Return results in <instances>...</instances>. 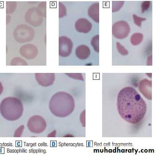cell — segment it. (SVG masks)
I'll return each mask as SVG.
<instances>
[{
  "label": "cell",
  "instance_id": "e0dca14e",
  "mask_svg": "<svg viewBox=\"0 0 157 156\" xmlns=\"http://www.w3.org/2000/svg\"><path fill=\"white\" fill-rule=\"evenodd\" d=\"M99 35H96L92 38L91 42V45L93 46L94 50L97 53H99Z\"/></svg>",
  "mask_w": 157,
  "mask_h": 156
},
{
  "label": "cell",
  "instance_id": "5bb4252c",
  "mask_svg": "<svg viewBox=\"0 0 157 156\" xmlns=\"http://www.w3.org/2000/svg\"><path fill=\"white\" fill-rule=\"evenodd\" d=\"M99 4L95 3L91 5L88 11V14L94 21L99 22Z\"/></svg>",
  "mask_w": 157,
  "mask_h": 156
},
{
  "label": "cell",
  "instance_id": "277c9868",
  "mask_svg": "<svg viewBox=\"0 0 157 156\" xmlns=\"http://www.w3.org/2000/svg\"><path fill=\"white\" fill-rule=\"evenodd\" d=\"M34 36V30L28 25H18L14 32V37L17 42L23 43L31 41Z\"/></svg>",
  "mask_w": 157,
  "mask_h": 156
},
{
  "label": "cell",
  "instance_id": "9c48e42d",
  "mask_svg": "<svg viewBox=\"0 0 157 156\" xmlns=\"http://www.w3.org/2000/svg\"><path fill=\"white\" fill-rule=\"evenodd\" d=\"M36 81L38 84L43 87H48L52 85L55 80V73H35Z\"/></svg>",
  "mask_w": 157,
  "mask_h": 156
},
{
  "label": "cell",
  "instance_id": "8fae6325",
  "mask_svg": "<svg viewBox=\"0 0 157 156\" xmlns=\"http://www.w3.org/2000/svg\"><path fill=\"white\" fill-rule=\"evenodd\" d=\"M75 28L78 32L87 33L92 29V25L87 19L81 18L76 21Z\"/></svg>",
  "mask_w": 157,
  "mask_h": 156
},
{
  "label": "cell",
  "instance_id": "4316f807",
  "mask_svg": "<svg viewBox=\"0 0 157 156\" xmlns=\"http://www.w3.org/2000/svg\"><path fill=\"white\" fill-rule=\"evenodd\" d=\"M85 111H83V113L81 114V116H80V120H81L83 126H85Z\"/></svg>",
  "mask_w": 157,
  "mask_h": 156
},
{
  "label": "cell",
  "instance_id": "4fadbf2b",
  "mask_svg": "<svg viewBox=\"0 0 157 156\" xmlns=\"http://www.w3.org/2000/svg\"><path fill=\"white\" fill-rule=\"evenodd\" d=\"M75 54L78 59L85 60L87 59L90 55V50L87 46L82 45L76 48Z\"/></svg>",
  "mask_w": 157,
  "mask_h": 156
},
{
  "label": "cell",
  "instance_id": "9a60e30c",
  "mask_svg": "<svg viewBox=\"0 0 157 156\" xmlns=\"http://www.w3.org/2000/svg\"><path fill=\"white\" fill-rule=\"evenodd\" d=\"M143 35L142 33H135L131 37V43L133 45H138L140 43L142 42L143 40Z\"/></svg>",
  "mask_w": 157,
  "mask_h": 156
},
{
  "label": "cell",
  "instance_id": "5b68a950",
  "mask_svg": "<svg viewBox=\"0 0 157 156\" xmlns=\"http://www.w3.org/2000/svg\"><path fill=\"white\" fill-rule=\"evenodd\" d=\"M27 126L32 133L39 134L44 131L47 127V123L42 116L35 115L29 119Z\"/></svg>",
  "mask_w": 157,
  "mask_h": 156
},
{
  "label": "cell",
  "instance_id": "8992f818",
  "mask_svg": "<svg viewBox=\"0 0 157 156\" xmlns=\"http://www.w3.org/2000/svg\"><path fill=\"white\" fill-rule=\"evenodd\" d=\"M112 29V32L114 37L119 39L126 38L130 31L129 24L124 21H120L114 23Z\"/></svg>",
  "mask_w": 157,
  "mask_h": 156
},
{
  "label": "cell",
  "instance_id": "ac0fdd59",
  "mask_svg": "<svg viewBox=\"0 0 157 156\" xmlns=\"http://www.w3.org/2000/svg\"><path fill=\"white\" fill-rule=\"evenodd\" d=\"M11 64L12 65H27V62L25 60L20 57H16L13 59Z\"/></svg>",
  "mask_w": 157,
  "mask_h": 156
},
{
  "label": "cell",
  "instance_id": "ba28073f",
  "mask_svg": "<svg viewBox=\"0 0 157 156\" xmlns=\"http://www.w3.org/2000/svg\"><path fill=\"white\" fill-rule=\"evenodd\" d=\"M25 20L27 23L32 26L37 27L41 25L43 18L38 14L36 8H32L25 14Z\"/></svg>",
  "mask_w": 157,
  "mask_h": 156
},
{
  "label": "cell",
  "instance_id": "484cf974",
  "mask_svg": "<svg viewBox=\"0 0 157 156\" xmlns=\"http://www.w3.org/2000/svg\"><path fill=\"white\" fill-rule=\"evenodd\" d=\"M25 128L24 126H21L20 127L16 129L15 131V134H14V137H21L22 135L23 131Z\"/></svg>",
  "mask_w": 157,
  "mask_h": 156
},
{
  "label": "cell",
  "instance_id": "603a6c76",
  "mask_svg": "<svg viewBox=\"0 0 157 156\" xmlns=\"http://www.w3.org/2000/svg\"><path fill=\"white\" fill-rule=\"evenodd\" d=\"M133 18L135 24L139 27H141L142 22L146 20V18L139 17L135 14L133 15Z\"/></svg>",
  "mask_w": 157,
  "mask_h": 156
},
{
  "label": "cell",
  "instance_id": "f1b7e54d",
  "mask_svg": "<svg viewBox=\"0 0 157 156\" xmlns=\"http://www.w3.org/2000/svg\"><path fill=\"white\" fill-rule=\"evenodd\" d=\"M3 86H2V83L0 82V95L2 94V92H3Z\"/></svg>",
  "mask_w": 157,
  "mask_h": 156
},
{
  "label": "cell",
  "instance_id": "44dd1931",
  "mask_svg": "<svg viewBox=\"0 0 157 156\" xmlns=\"http://www.w3.org/2000/svg\"><path fill=\"white\" fill-rule=\"evenodd\" d=\"M116 46H117V50H118V52L122 55L126 56L129 53H128V50L124 46L122 45L120 43L117 42Z\"/></svg>",
  "mask_w": 157,
  "mask_h": 156
},
{
  "label": "cell",
  "instance_id": "6da1fadb",
  "mask_svg": "<svg viewBox=\"0 0 157 156\" xmlns=\"http://www.w3.org/2000/svg\"><path fill=\"white\" fill-rule=\"evenodd\" d=\"M117 108L121 116L128 123L136 124L144 117L147 104L136 90L127 87L117 96Z\"/></svg>",
  "mask_w": 157,
  "mask_h": 156
},
{
  "label": "cell",
  "instance_id": "7c38bea8",
  "mask_svg": "<svg viewBox=\"0 0 157 156\" xmlns=\"http://www.w3.org/2000/svg\"><path fill=\"white\" fill-rule=\"evenodd\" d=\"M151 81L147 79L141 80L139 84V89L144 96L148 99H151Z\"/></svg>",
  "mask_w": 157,
  "mask_h": 156
},
{
  "label": "cell",
  "instance_id": "cb8c5ba5",
  "mask_svg": "<svg viewBox=\"0 0 157 156\" xmlns=\"http://www.w3.org/2000/svg\"><path fill=\"white\" fill-rule=\"evenodd\" d=\"M70 77L75 80L83 81V78L82 73H66Z\"/></svg>",
  "mask_w": 157,
  "mask_h": 156
},
{
  "label": "cell",
  "instance_id": "52a82bcc",
  "mask_svg": "<svg viewBox=\"0 0 157 156\" xmlns=\"http://www.w3.org/2000/svg\"><path fill=\"white\" fill-rule=\"evenodd\" d=\"M73 43L70 38L66 36L59 38V55L63 57H69L72 53Z\"/></svg>",
  "mask_w": 157,
  "mask_h": 156
},
{
  "label": "cell",
  "instance_id": "ffe728a7",
  "mask_svg": "<svg viewBox=\"0 0 157 156\" xmlns=\"http://www.w3.org/2000/svg\"><path fill=\"white\" fill-rule=\"evenodd\" d=\"M67 15V9L64 4L59 2V17L61 18Z\"/></svg>",
  "mask_w": 157,
  "mask_h": 156
},
{
  "label": "cell",
  "instance_id": "2e32d148",
  "mask_svg": "<svg viewBox=\"0 0 157 156\" xmlns=\"http://www.w3.org/2000/svg\"><path fill=\"white\" fill-rule=\"evenodd\" d=\"M38 14L42 17H46V2H41L36 8Z\"/></svg>",
  "mask_w": 157,
  "mask_h": 156
},
{
  "label": "cell",
  "instance_id": "d4e9b609",
  "mask_svg": "<svg viewBox=\"0 0 157 156\" xmlns=\"http://www.w3.org/2000/svg\"><path fill=\"white\" fill-rule=\"evenodd\" d=\"M150 5V1H144L141 4V10L143 14L148 9Z\"/></svg>",
  "mask_w": 157,
  "mask_h": 156
},
{
  "label": "cell",
  "instance_id": "7402d4cb",
  "mask_svg": "<svg viewBox=\"0 0 157 156\" xmlns=\"http://www.w3.org/2000/svg\"><path fill=\"white\" fill-rule=\"evenodd\" d=\"M8 4H7L6 5V13H12L15 10L16 8V2H8Z\"/></svg>",
  "mask_w": 157,
  "mask_h": 156
},
{
  "label": "cell",
  "instance_id": "3957f363",
  "mask_svg": "<svg viewBox=\"0 0 157 156\" xmlns=\"http://www.w3.org/2000/svg\"><path fill=\"white\" fill-rule=\"evenodd\" d=\"M23 111L22 103L17 98H6L2 100L0 105V112L6 120L11 121L17 120L21 116Z\"/></svg>",
  "mask_w": 157,
  "mask_h": 156
},
{
  "label": "cell",
  "instance_id": "30bf717a",
  "mask_svg": "<svg viewBox=\"0 0 157 156\" xmlns=\"http://www.w3.org/2000/svg\"><path fill=\"white\" fill-rule=\"evenodd\" d=\"M38 53L37 48L32 44L24 45L20 49V53L21 55L28 59L35 58L38 54Z\"/></svg>",
  "mask_w": 157,
  "mask_h": 156
},
{
  "label": "cell",
  "instance_id": "7a4b0ae2",
  "mask_svg": "<svg viewBox=\"0 0 157 156\" xmlns=\"http://www.w3.org/2000/svg\"><path fill=\"white\" fill-rule=\"evenodd\" d=\"M75 103L72 96L65 92H59L54 94L49 101V108L55 116L65 117L74 111Z\"/></svg>",
  "mask_w": 157,
  "mask_h": 156
},
{
  "label": "cell",
  "instance_id": "d6986e66",
  "mask_svg": "<svg viewBox=\"0 0 157 156\" xmlns=\"http://www.w3.org/2000/svg\"><path fill=\"white\" fill-rule=\"evenodd\" d=\"M124 2V1H113V12H116L119 11L122 7Z\"/></svg>",
  "mask_w": 157,
  "mask_h": 156
},
{
  "label": "cell",
  "instance_id": "83f0119b",
  "mask_svg": "<svg viewBox=\"0 0 157 156\" xmlns=\"http://www.w3.org/2000/svg\"><path fill=\"white\" fill-rule=\"evenodd\" d=\"M56 134V131H54L52 132L51 133L49 134L48 135V137H55Z\"/></svg>",
  "mask_w": 157,
  "mask_h": 156
}]
</instances>
